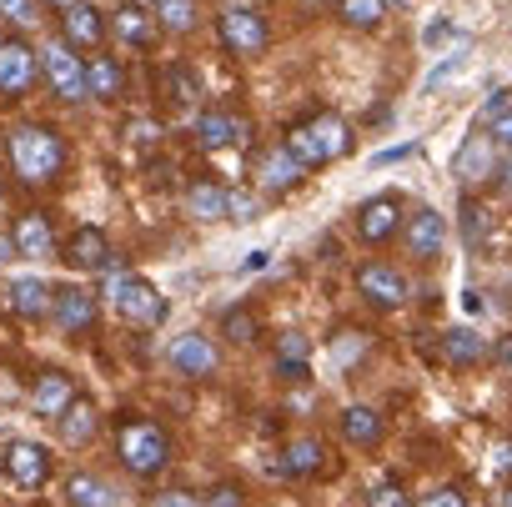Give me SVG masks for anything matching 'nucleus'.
Instances as JSON below:
<instances>
[{"mask_svg":"<svg viewBox=\"0 0 512 507\" xmlns=\"http://www.w3.org/2000/svg\"><path fill=\"white\" fill-rule=\"evenodd\" d=\"M201 507H246V492H241L236 482H216V487L201 497Z\"/></svg>","mask_w":512,"mask_h":507,"instance_id":"obj_38","label":"nucleus"},{"mask_svg":"<svg viewBox=\"0 0 512 507\" xmlns=\"http://www.w3.org/2000/svg\"><path fill=\"white\" fill-rule=\"evenodd\" d=\"M116 457H121V467L131 477H156L171 462V437L151 417H126L116 427Z\"/></svg>","mask_w":512,"mask_h":507,"instance_id":"obj_2","label":"nucleus"},{"mask_svg":"<svg viewBox=\"0 0 512 507\" xmlns=\"http://www.w3.org/2000/svg\"><path fill=\"white\" fill-rule=\"evenodd\" d=\"M61 31H66V46H76V51H91V46H101V36H106V21H101V11L91 6V0H71V6H66V16H61Z\"/></svg>","mask_w":512,"mask_h":507,"instance_id":"obj_17","label":"nucleus"},{"mask_svg":"<svg viewBox=\"0 0 512 507\" xmlns=\"http://www.w3.org/2000/svg\"><path fill=\"white\" fill-rule=\"evenodd\" d=\"M307 357H312V342L302 332L277 337V377L282 382H307Z\"/></svg>","mask_w":512,"mask_h":507,"instance_id":"obj_23","label":"nucleus"},{"mask_svg":"<svg viewBox=\"0 0 512 507\" xmlns=\"http://www.w3.org/2000/svg\"><path fill=\"white\" fill-rule=\"evenodd\" d=\"M492 176H497V186H502V191H512V156H502Z\"/></svg>","mask_w":512,"mask_h":507,"instance_id":"obj_49","label":"nucleus"},{"mask_svg":"<svg viewBox=\"0 0 512 507\" xmlns=\"http://www.w3.org/2000/svg\"><path fill=\"white\" fill-rule=\"evenodd\" d=\"M497 141H492V131H472L462 146H457V156H452V176L457 181H482V176H492L497 171Z\"/></svg>","mask_w":512,"mask_h":507,"instance_id":"obj_12","label":"nucleus"},{"mask_svg":"<svg viewBox=\"0 0 512 507\" xmlns=\"http://www.w3.org/2000/svg\"><path fill=\"white\" fill-rule=\"evenodd\" d=\"M156 26L176 36L196 31V0H156Z\"/></svg>","mask_w":512,"mask_h":507,"instance_id":"obj_31","label":"nucleus"},{"mask_svg":"<svg viewBox=\"0 0 512 507\" xmlns=\"http://www.w3.org/2000/svg\"><path fill=\"white\" fill-rule=\"evenodd\" d=\"M166 96H171L176 106H196V96H201V76H196L191 66H171V71H166Z\"/></svg>","mask_w":512,"mask_h":507,"instance_id":"obj_33","label":"nucleus"},{"mask_svg":"<svg viewBox=\"0 0 512 507\" xmlns=\"http://www.w3.org/2000/svg\"><path fill=\"white\" fill-rule=\"evenodd\" d=\"M171 367H176L181 377H211V372L221 367V357H216L211 337L186 332V337H176V342H171Z\"/></svg>","mask_w":512,"mask_h":507,"instance_id":"obj_15","label":"nucleus"},{"mask_svg":"<svg viewBox=\"0 0 512 507\" xmlns=\"http://www.w3.org/2000/svg\"><path fill=\"white\" fill-rule=\"evenodd\" d=\"M151 507H201V497H191V492L171 487V492H156V497H151Z\"/></svg>","mask_w":512,"mask_h":507,"instance_id":"obj_43","label":"nucleus"},{"mask_svg":"<svg viewBox=\"0 0 512 507\" xmlns=\"http://www.w3.org/2000/svg\"><path fill=\"white\" fill-rule=\"evenodd\" d=\"M221 337H226V342H241V347L256 342V312H251V307H231V312L221 317Z\"/></svg>","mask_w":512,"mask_h":507,"instance_id":"obj_36","label":"nucleus"},{"mask_svg":"<svg viewBox=\"0 0 512 507\" xmlns=\"http://www.w3.org/2000/svg\"><path fill=\"white\" fill-rule=\"evenodd\" d=\"M31 402H36L41 417H61V412L76 402V382H71L66 372H41L36 387H31Z\"/></svg>","mask_w":512,"mask_h":507,"instance_id":"obj_21","label":"nucleus"},{"mask_svg":"<svg viewBox=\"0 0 512 507\" xmlns=\"http://www.w3.org/2000/svg\"><path fill=\"white\" fill-rule=\"evenodd\" d=\"M0 21L31 26V21H36V0H0Z\"/></svg>","mask_w":512,"mask_h":507,"instance_id":"obj_39","label":"nucleus"},{"mask_svg":"<svg viewBox=\"0 0 512 507\" xmlns=\"http://www.w3.org/2000/svg\"><path fill=\"white\" fill-rule=\"evenodd\" d=\"M161 136V126H151V121H131V141H156Z\"/></svg>","mask_w":512,"mask_h":507,"instance_id":"obj_47","label":"nucleus"},{"mask_svg":"<svg viewBox=\"0 0 512 507\" xmlns=\"http://www.w3.org/2000/svg\"><path fill=\"white\" fill-rule=\"evenodd\" d=\"M367 507H412V497H407V492H402L397 482H382V487H372Z\"/></svg>","mask_w":512,"mask_h":507,"instance_id":"obj_40","label":"nucleus"},{"mask_svg":"<svg viewBox=\"0 0 512 507\" xmlns=\"http://www.w3.org/2000/svg\"><path fill=\"white\" fill-rule=\"evenodd\" d=\"M487 236H492V216H487V206L462 201V241L477 251V246H487Z\"/></svg>","mask_w":512,"mask_h":507,"instance_id":"obj_34","label":"nucleus"},{"mask_svg":"<svg viewBox=\"0 0 512 507\" xmlns=\"http://www.w3.org/2000/svg\"><path fill=\"white\" fill-rule=\"evenodd\" d=\"M0 467H6V477H11L16 487H26V492H36V487L51 482V452H46L41 442H26V437L6 447Z\"/></svg>","mask_w":512,"mask_h":507,"instance_id":"obj_8","label":"nucleus"},{"mask_svg":"<svg viewBox=\"0 0 512 507\" xmlns=\"http://www.w3.org/2000/svg\"><path fill=\"white\" fill-rule=\"evenodd\" d=\"M51 317H56V327H61L66 337L91 332V327H96V297H91L86 287H61V292H56Z\"/></svg>","mask_w":512,"mask_h":507,"instance_id":"obj_14","label":"nucleus"},{"mask_svg":"<svg viewBox=\"0 0 512 507\" xmlns=\"http://www.w3.org/2000/svg\"><path fill=\"white\" fill-rule=\"evenodd\" d=\"M342 437H347L352 447H377V442H382V417H377L372 407H347V412H342Z\"/></svg>","mask_w":512,"mask_h":507,"instance_id":"obj_27","label":"nucleus"},{"mask_svg":"<svg viewBox=\"0 0 512 507\" xmlns=\"http://www.w3.org/2000/svg\"><path fill=\"white\" fill-rule=\"evenodd\" d=\"M186 211H191L196 221H221V216H226V191H221L216 181H191Z\"/></svg>","mask_w":512,"mask_h":507,"instance_id":"obj_28","label":"nucleus"},{"mask_svg":"<svg viewBox=\"0 0 512 507\" xmlns=\"http://www.w3.org/2000/svg\"><path fill=\"white\" fill-rule=\"evenodd\" d=\"M407 156H417V141H402V146L377 151V156H372V166H392V161H407Z\"/></svg>","mask_w":512,"mask_h":507,"instance_id":"obj_44","label":"nucleus"},{"mask_svg":"<svg viewBox=\"0 0 512 507\" xmlns=\"http://www.w3.org/2000/svg\"><path fill=\"white\" fill-rule=\"evenodd\" d=\"M357 292L372 307H402L407 302V277L392 262H362L357 267Z\"/></svg>","mask_w":512,"mask_h":507,"instance_id":"obj_11","label":"nucleus"},{"mask_svg":"<svg viewBox=\"0 0 512 507\" xmlns=\"http://www.w3.org/2000/svg\"><path fill=\"white\" fill-rule=\"evenodd\" d=\"M497 362H502V367H512V337H502V342H497Z\"/></svg>","mask_w":512,"mask_h":507,"instance_id":"obj_51","label":"nucleus"},{"mask_svg":"<svg viewBox=\"0 0 512 507\" xmlns=\"http://www.w3.org/2000/svg\"><path fill=\"white\" fill-rule=\"evenodd\" d=\"M442 241H447V221L432 206H422V211H412L402 221V246H407L412 262H437L442 257Z\"/></svg>","mask_w":512,"mask_h":507,"instance_id":"obj_7","label":"nucleus"},{"mask_svg":"<svg viewBox=\"0 0 512 507\" xmlns=\"http://www.w3.org/2000/svg\"><path fill=\"white\" fill-rule=\"evenodd\" d=\"M41 71H46V81H51V91L61 96V101H86L91 96V81H86V61L76 56V46H66V41H51L46 51H41Z\"/></svg>","mask_w":512,"mask_h":507,"instance_id":"obj_5","label":"nucleus"},{"mask_svg":"<svg viewBox=\"0 0 512 507\" xmlns=\"http://www.w3.org/2000/svg\"><path fill=\"white\" fill-rule=\"evenodd\" d=\"M442 41H462V31H452V21H432V26L422 31V46H427V51H437Z\"/></svg>","mask_w":512,"mask_h":507,"instance_id":"obj_42","label":"nucleus"},{"mask_svg":"<svg viewBox=\"0 0 512 507\" xmlns=\"http://www.w3.org/2000/svg\"><path fill=\"white\" fill-rule=\"evenodd\" d=\"M0 201H6V186H0Z\"/></svg>","mask_w":512,"mask_h":507,"instance_id":"obj_56","label":"nucleus"},{"mask_svg":"<svg viewBox=\"0 0 512 507\" xmlns=\"http://www.w3.org/2000/svg\"><path fill=\"white\" fill-rule=\"evenodd\" d=\"M342 16H347V26L372 31V26H382V16H387V0H342Z\"/></svg>","mask_w":512,"mask_h":507,"instance_id":"obj_35","label":"nucleus"},{"mask_svg":"<svg viewBox=\"0 0 512 507\" xmlns=\"http://www.w3.org/2000/svg\"><path fill=\"white\" fill-rule=\"evenodd\" d=\"M66 262L76 272H106L111 267V241L101 226H76V236L66 241Z\"/></svg>","mask_w":512,"mask_h":507,"instance_id":"obj_16","label":"nucleus"},{"mask_svg":"<svg viewBox=\"0 0 512 507\" xmlns=\"http://www.w3.org/2000/svg\"><path fill=\"white\" fill-rule=\"evenodd\" d=\"M66 497H71V507H121V497L111 492V482H101L96 472H76L66 482Z\"/></svg>","mask_w":512,"mask_h":507,"instance_id":"obj_24","label":"nucleus"},{"mask_svg":"<svg viewBox=\"0 0 512 507\" xmlns=\"http://www.w3.org/2000/svg\"><path fill=\"white\" fill-rule=\"evenodd\" d=\"M151 36H156V16H146L141 6H121V11H116V41H126V46H151Z\"/></svg>","mask_w":512,"mask_h":507,"instance_id":"obj_30","label":"nucleus"},{"mask_svg":"<svg viewBox=\"0 0 512 507\" xmlns=\"http://www.w3.org/2000/svg\"><path fill=\"white\" fill-rule=\"evenodd\" d=\"M86 81H91V96L96 101H116L121 86H126V71L116 66V56H91L86 61Z\"/></svg>","mask_w":512,"mask_h":507,"instance_id":"obj_25","label":"nucleus"},{"mask_svg":"<svg viewBox=\"0 0 512 507\" xmlns=\"http://www.w3.org/2000/svg\"><path fill=\"white\" fill-rule=\"evenodd\" d=\"M106 297L116 307V317H126L131 327H161L166 322V297L146 282V277H131L121 267H106Z\"/></svg>","mask_w":512,"mask_h":507,"instance_id":"obj_3","label":"nucleus"},{"mask_svg":"<svg viewBox=\"0 0 512 507\" xmlns=\"http://www.w3.org/2000/svg\"><path fill=\"white\" fill-rule=\"evenodd\" d=\"M307 181V166L287 151V146H267L262 156H256V186H262L267 196H287Z\"/></svg>","mask_w":512,"mask_h":507,"instance_id":"obj_9","label":"nucleus"},{"mask_svg":"<svg viewBox=\"0 0 512 507\" xmlns=\"http://www.w3.org/2000/svg\"><path fill=\"white\" fill-rule=\"evenodd\" d=\"M347 146H352V136H347V121L342 116H312V121H302V126H292L287 131V151L312 171V166H327V161H337V156H347Z\"/></svg>","mask_w":512,"mask_h":507,"instance_id":"obj_4","label":"nucleus"},{"mask_svg":"<svg viewBox=\"0 0 512 507\" xmlns=\"http://www.w3.org/2000/svg\"><path fill=\"white\" fill-rule=\"evenodd\" d=\"M397 226H402V201H397V196H372V201H362V211H357V236H362L367 246L392 241Z\"/></svg>","mask_w":512,"mask_h":507,"instance_id":"obj_13","label":"nucleus"},{"mask_svg":"<svg viewBox=\"0 0 512 507\" xmlns=\"http://www.w3.org/2000/svg\"><path fill=\"white\" fill-rule=\"evenodd\" d=\"M422 507H467V497H462L457 487H442V492H432Z\"/></svg>","mask_w":512,"mask_h":507,"instance_id":"obj_46","label":"nucleus"},{"mask_svg":"<svg viewBox=\"0 0 512 507\" xmlns=\"http://www.w3.org/2000/svg\"><path fill=\"white\" fill-rule=\"evenodd\" d=\"M492 141L512 151V111H492Z\"/></svg>","mask_w":512,"mask_h":507,"instance_id":"obj_45","label":"nucleus"},{"mask_svg":"<svg viewBox=\"0 0 512 507\" xmlns=\"http://www.w3.org/2000/svg\"><path fill=\"white\" fill-rule=\"evenodd\" d=\"M226 211H231V221H256V196L251 191H226Z\"/></svg>","mask_w":512,"mask_h":507,"instance_id":"obj_41","label":"nucleus"},{"mask_svg":"<svg viewBox=\"0 0 512 507\" xmlns=\"http://www.w3.org/2000/svg\"><path fill=\"white\" fill-rule=\"evenodd\" d=\"M11 166L31 186H51L66 166V141L51 126H16L11 131Z\"/></svg>","mask_w":512,"mask_h":507,"instance_id":"obj_1","label":"nucleus"},{"mask_svg":"<svg viewBox=\"0 0 512 507\" xmlns=\"http://www.w3.org/2000/svg\"><path fill=\"white\" fill-rule=\"evenodd\" d=\"M51 307H56V287L51 282H41V277L11 282V312L21 322H41V317H51Z\"/></svg>","mask_w":512,"mask_h":507,"instance_id":"obj_19","label":"nucleus"},{"mask_svg":"<svg viewBox=\"0 0 512 507\" xmlns=\"http://www.w3.org/2000/svg\"><path fill=\"white\" fill-rule=\"evenodd\" d=\"M322 457H327V447H322L317 437H297V442L282 452V472H287V477H312V472L322 467Z\"/></svg>","mask_w":512,"mask_h":507,"instance_id":"obj_29","label":"nucleus"},{"mask_svg":"<svg viewBox=\"0 0 512 507\" xmlns=\"http://www.w3.org/2000/svg\"><path fill=\"white\" fill-rule=\"evenodd\" d=\"M136 6H156V0H136Z\"/></svg>","mask_w":512,"mask_h":507,"instance_id":"obj_54","label":"nucleus"},{"mask_svg":"<svg viewBox=\"0 0 512 507\" xmlns=\"http://www.w3.org/2000/svg\"><path fill=\"white\" fill-rule=\"evenodd\" d=\"M492 467H497V472H512V442H497V452H492Z\"/></svg>","mask_w":512,"mask_h":507,"instance_id":"obj_48","label":"nucleus"},{"mask_svg":"<svg viewBox=\"0 0 512 507\" xmlns=\"http://www.w3.org/2000/svg\"><path fill=\"white\" fill-rule=\"evenodd\" d=\"M497 507H512V487H507V492H502V502H497Z\"/></svg>","mask_w":512,"mask_h":507,"instance_id":"obj_53","label":"nucleus"},{"mask_svg":"<svg viewBox=\"0 0 512 507\" xmlns=\"http://www.w3.org/2000/svg\"><path fill=\"white\" fill-rule=\"evenodd\" d=\"M267 257H272V251H251V257L241 262V272H262V267H267Z\"/></svg>","mask_w":512,"mask_h":507,"instance_id":"obj_50","label":"nucleus"},{"mask_svg":"<svg viewBox=\"0 0 512 507\" xmlns=\"http://www.w3.org/2000/svg\"><path fill=\"white\" fill-rule=\"evenodd\" d=\"M332 352H337V367H352V357L367 352V332H342V337L332 342Z\"/></svg>","mask_w":512,"mask_h":507,"instance_id":"obj_37","label":"nucleus"},{"mask_svg":"<svg viewBox=\"0 0 512 507\" xmlns=\"http://www.w3.org/2000/svg\"><path fill=\"white\" fill-rule=\"evenodd\" d=\"M487 357H492V347H487L482 332H472V327L442 332V362H447V367H482Z\"/></svg>","mask_w":512,"mask_h":507,"instance_id":"obj_20","label":"nucleus"},{"mask_svg":"<svg viewBox=\"0 0 512 507\" xmlns=\"http://www.w3.org/2000/svg\"><path fill=\"white\" fill-rule=\"evenodd\" d=\"M216 31H221V46H226L231 56H262L267 41H272L267 21L256 16L251 6H226L221 21H216Z\"/></svg>","mask_w":512,"mask_h":507,"instance_id":"obj_6","label":"nucleus"},{"mask_svg":"<svg viewBox=\"0 0 512 507\" xmlns=\"http://www.w3.org/2000/svg\"><path fill=\"white\" fill-rule=\"evenodd\" d=\"M11 241H16V257H51V251H56L51 216H41V211L21 216V221H16V231H11Z\"/></svg>","mask_w":512,"mask_h":507,"instance_id":"obj_22","label":"nucleus"},{"mask_svg":"<svg viewBox=\"0 0 512 507\" xmlns=\"http://www.w3.org/2000/svg\"><path fill=\"white\" fill-rule=\"evenodd\" d=\"M36 71H41V61L26 41H0V96L6 101H21L36 86Z\"/></svg>","mask_w":512,"mask_h":507,"instance_id":"obj_10","label":"nucleus"},{"mask_svg":"<svg viewBox=\"0 0 512 507\" xmlns=\"http://www.w3.org/2000/svg\"><path fill=\"white\" fill-rule=\"evenodd\" d=\"M56 6H71V0H56Z\"/></svg>","mask_w":512,"mask_h":507,"instance_id":"obj_55","label":"nucleus"},{"mask_svg":"<svg viewBox=\"0 0 512 507\" xmlns=\"http://www.w3.org/2000/svg\"><path fill=\"white\" fill-rule=\"evenodd\" d=\"M246 131H251V121L236 116V111H201V116H196V141H201L206 151H221V146H231V141H246Z\"/></svg>","mask_w":512,"mask_h":507,"instance_id":"obj_18","label":"nucleus"},{"mask_svg":"<svg viewBox=\"0 0 512 507\" xmlns=\"http://www.w3.org/2000/svg\"><path fill=\"white\" fill-rule=\"evenodd\" d=\"M56 422H61V437H66L71 447H86V442L96 437V427H101V422H96V407H91L86 397H76V402H71V407H66Z\"/></svg>","mask_w":512,"mask_h":507,"instance_id":"obj_26","label":"nucleus"},{"mask_svg":"<svg viewBox=\"0 0 512 507\" xmlns=\"http://www.w3.org/2000/svg\"><path fill=\"white\" fill-rule=\"evenodd\" d=\"M467 56H472V41L462 36V41H457V46L447 51V61H442V66H432V71L422 76V91H437V86H447V81H452V76H457V71L467 66Z\"/></svg>","mask_w":512,"mask_h":507,"instance_id":"obj_32","label":"nucleus"},{"mask_svg":"<svg viewBox=\"0 0 512 507\" xmlns=\"http://www.w3.org/2000/svg\"><path fill=\"white\" fill-rule=\"evenodd\" d=\"M11 257H16V241H11V236H0V267H6Z\"/></svg>","mask_w":512,"mask_h":507,"instance_id":"obj_52","label":"nucleus"}]
</instances>
